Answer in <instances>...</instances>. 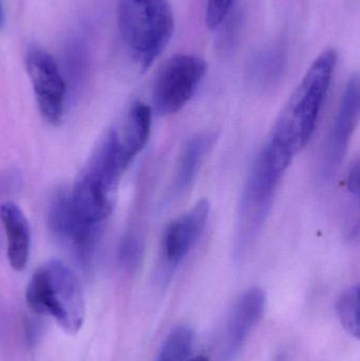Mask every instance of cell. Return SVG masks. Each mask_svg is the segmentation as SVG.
Wrapping results in <instances>:
<instances>
[{
    "mask_svg": "<svg viewBox=\"0 0 360 361\" xmlns=\"http://www.w3.org/2000/svg\"><path fill=\"white\" fill-rule=\"evenodd\" d=\"M216 140L215 133H206L194 135L186 142L178 160L175 177L165 197V203H173L190 190L203 163L213 149Z\"/></svg>",
    "mask_w": 360,
    "mask_h": 361,
    "instance_id": "12",
    "label": "cell"
},
{
    "mask_svg": "<svg viewBox=\"0 0 360 361\" xmlns=\"http://www.w3.org/2000/svg\"><path fill=\"white\" fill-rule=\"evenodd\" d=\"M283 71V57L270 53L258 59L249 71V80L257 90H268L280 80Z\"/></svg>",
    "mask_w": 360,
    "mask_h": 361,
    "instance_id": "15",
    "label": "cell"
},
{
    "mask_svg": "<svg viewBox=\"0 0 360 361\" xmlns=\"http://www.w3.org/2000/svg\"><path fill=\"white\" fill-rule=\"evenodd\" d=\"M293 157L268 141L255 162L243 187L237 214L235 255L247 256L257 243L272 212L280 180Z\"/></svg>",
    "mask_w": 360,
    "mask_h": 361,
    "instance_id": "2",
    "label": "cell"
},
{
    "mask_svg": "<svg viewBox=\"0 0 360 361\" xmlns=\"http://www.w3.org/2000/svg\"><path fill=\"white\" fill-rule=\"evenodd\" d=\"M25 300L34 313L54 318L68 334H76L84 324L82 286L61 261L50 260L38 267L27 284Z\"/></svg>",
    "mask_w": 360,
    "mask_h": 361,
    "instance_id": "4",
    "label": "cell"
},
{
    "mask_svg": "<svg viewBox=\"0 0 360 361\" xmlns=\"http://www.w3.org/2000/svg\"><path fill=\"white\" fill-rule=\"evenodd\" d=\"M211 205L206 199L200 200L192 209L173 219L163 231L161 259L167 271H173L196 245L204 233Z\"/></svg>",
    "mask_w": 360,
    "mask_h": 361,
    "instance_id": "10",
    "label": "cell"
},
{
    "mask_svg": "<svg viewBox=\"0 0 360 361\" xmlns=\"http://www.w3.org/2000/svg\"><path fill=\"white\" fill-rule=\"evenodd\" d=\"M235 0H207L205 23L209 30H216L225 20Z\"/></svg>",
    "mask_w": 360,
    "mask_h": 361,
    "instance_id": "18",
    "label": "cell"
},
{
    "mask_svg": "<svg viewBox=\"0 0 360 361\" xmlns=\"http://www.w3.org/2000/svg\"><path fill=\"white\" fill-rule=\"evenodd\" d=\"M359 161L357 160L351 165L348 176H347V189L353 199H359Z\"/></svg>",
    "mask_w": 360,
    "mask_h": 361,
    "instance_id": "20",
    "label": "cell"
},
{
    "mask_svg": "<svg viewBox=\"0 0 360 361\" xmlns=\"http://www.w3.org/2000/svg\"><path fill=\"white\" fill-rule=\"evenodd\" d=\"M337 63V53L323 51L306 71L279 114L271 141L296 156L306 147L316 128Z\"/></svg>",
    "mask_w": 360,
    "mask_h": 361,
    "instance_id": "1",
    "label": "cell"
},
{
    "mask_svg": "<svg viewBox=\"0 0 360 361\" xmlns=\"http://www.w3.org/2000/svg\"><path fill=\"white\" fill-rule=\"evenodd\" d=\"M48 224L56 239L72 246L74 257L82 267L91 264L101 237V224L82 220L74 209L70 192L59 190L53 195Z\"/></svg>",
    "mask_w": 360,
    "mask_h": 361,
    "instance_id": "7",
    "label": "cell"
},
{
    "mask_svg": "<svg viewBox=\"0 0 360 361\" xmlns=\"http://www.w3.org/2000/svg\"><path fill=\"white\" fill-rule=\"evenodd\" d=\"M204 59L196 55L177 54L161 68L152 91L154 110L158 116L177 114L192 99L206 74Z\"/></svg>",
    "mask_w": 360,
    "mask_h": 361,
    "instance_id": "6",
    "label": "cell"
},
{
    "mask_svg": "<svg viewBox=\"0 0 360 361\" xmlns=\"http://www.w3.org/2000/svg\"><path fill=\"white\" fill-rule=\"evenodd\" d=\"M141 250L139 239L133 235H128L120 246V258L123 264L128 267L137 265L141 257Z\"/></svg>",
    "mask_w": 360,
    "mask_h": 361,
    "instance_id": "19",
    "label": "cell"
},
{
    "mask_svg": "<svg viewBox=\"0 0 360 361\" xmlns=\"http://www.w3.org/2000/svg\"><path fill=\"white\" fill-rule=\"evenodd\" d=\"M25 65L42 118L58 124L65 108L66 82L56 61L42 49L33 48L27 52Z\"/></svg>",
    "mask_w": 360,
    "mask_h": 361,
    "instance_id": "9",
    "label": "cell"
},
{
    "mask_svg": "<svg viewBox=\"0 0 360 361\" xmlns=\"http://www.w3.org/2000/svg\"><path fill=\"white\" fill-rule=\"evenodd\" d=\"M190 361H209V358H207L206 356L201 355L197 356V357H194V360Z\"/></svg>",
    "mask_w": 360,
    "mask_h": 361,
    "instance_id": "22",
    "label": "cell"
},
{
    "mask_svg": "<svg viewBox=\"0 0 360 361\" xmlns=\"http://www.w3.org/2000/svg\"><path fill=\"white\" fill-rule=\"evenodd\" d=\"M0 218L6 235V256L11 267L21 271L27 267L31 248V231L21 208L14 202L0 207Z\"/></svg>",
    "mask_w": 360,
    "mask_h": 361,
    "instance_id": "13",
    "label": "cell"
},
{
    "mask_svg": "<svg viewBox=\"0 0 360 361\" xmlns=\"http://www.w3.org/2000/svg\"><path fill=\"white\" fill-rule=\"evenodd\" d=\"M359 78L355 74L345 88L337 112L325 139L321 165V175L325 180L335 175L348 152L353 133L359 124Z\"/></svg>",
    "mask_w": 360,
    "mask_h": 361,
    "instance_id": "8",
    "label": "cell"
},
{
    "mask_svg": "<svg viewBox=\"0 0 360 361\" xmlns=\"http://www.w3.org/2000/svg\"><path fill=\"white\" fill-rule=\"evenodd\" d=\"M126 169L118 131L112 129L95 148L70 192L74 209L82 220L101 224L111 214L120 175Z\"/></svg>",
    "mask_w": 360,
    "mask_h": 361,
    "instance_id": "3",
    "label": "cell"
},
{
    "mask_svg": "<svg viewBox=\"0 0 360 361\" xmlns=\"http://www.w3.org/2000/svg\"><path fill=\"white\" fill-rule=\"evenodd\" d=\"M118 27L125 44L146 71L173 37L175 19L168 0H118Z\"/></svg>",
    "mask_w": 360,
    "mask_h": 361,
    "instance_id": "5",
    "label": "cell"
},
{
    "mask_svg": "<svg viewBox=\"0 0 360 361\" xmlns=\"http://www.w3.org/2000/svg\"><path fill=\"white\" fill-rule=\"evenodd\" d=\"M194 339L192 329L186 326H177L165 341L156 361H188Z\"/></svg>",
    "mask_w": 360,
    "mask_h": 361,
    "instance_id": "16",
    "label": "cell"
},
{
    "mask_svg": "<svg viewBox=\"0 0 360 361\" xmlns=\"http://www.w3.org/2000/svg\"><path fill=\"white\" fill-rule=\"evenodd\" d=\"M4 23H6V13H4V4L0 0V29L4 27Z\"/></svg>",
    "mask_w": 360,
    "mask_h": 361,
    "instance_id": "21",
    "label": "cell"
},
{
    "mask_svg": "<svg viewBox=\"0 0 360 361\" xmlns=\"http://www.w3.org/2000/svg\"><path fill=\"white\" fill-rule=\"evenodd\" d=\"M152 109L146 104L135 102L126 116L123 130L118 133V142L127 167L144 149L150 137Z\"/></svg>",
    "mask_w": 360,
    "mask_h": 361,
    "instance_id": "14",
    "label": "cell"
},
{
    "mask_svg": "<svg viewBox=\"0 0 360 361\" xmlns=\"http://www.w3.org/2000/svg\"><path fill=\"white\" fill-rule=\"evenodd\" d=\"M338 319L342 329L350 336L359 339V286H355L347 290L338 299L336 305Z\"/></svg>",
    "mask_w": 360,
    "mask_h": 361,
    "instance_id": "17",
    "label": "cell"
},
{
    "mask_svg": "<svg viewBox=\"0 0 360 361\" xmlns=\"http://www.w3.org/2000/svg\"><path fill=\"white\" fill-rule=\"evenodd\" d=\"M266 293L260 288L247 290L237 301L226 326L221 361L235 360L266 309Z\"/></svg>",
    "mask_w": 360,
    "mask_h": 361,
    "instance_id": "11",
    "label": "cell"
}]
</instances>
